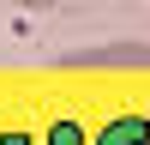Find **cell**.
Returning <instances> with one entry per match:
<instances>
[{
    "label": "cell",
    "instance_id": "3",
    "mask_svg": "<svg viewBox=\"0 0 150 145\" xmlns=\"http://www.w3.org/2000/svg\"><path fill=\"white\" fill-rule=\"evenodd\" d=\"M0 145H30V139H24V133H6V139H0Z\"/></svg>",
    "mask_w": 150,
    "mask_h": 145
},
{
    "label": "cell",
    "instance_id": "1",
    "mask_svg": "<svg viewBox=\"0 0 150 145\" xmlns=\"http://www.w3.org/2000/svg\"><path fill=\"white\" fill-rule=\"evenodd\" d=\"M144 133H150L144 115H120V121H108V127L96 133V145H144Z\"/></svg>",
    "mask_w": 150,
    "mask_h": 145
},
{
    "label": "cell",
    "instance_id": "4",
    "mask_svg": "<svg viewBox=\"0 0 150 145\" xmlns=\"http://www.w3.org/2000/svg\"><path fill=\"white\" fill-rule=\"evenodd\" d=\"M18 6H54V0H18Z\"/></svg>",
    "mask_w": 150,
    "mask_h": 145
},
{
    "label": "cell",
    "instance_id": "2",
    "mask_svg": "<svg viewBox=\"0 0 150 145\" xmlns=\"http://www.w3.org/2000/svg\"><path fill=\"white\" fill-rule=\"evenodd\" d=\"M54 145H84V133H78V121H60V127H54Z\"/></svg>",
    "mask_w": 150,
    "mask_h": 145
}]
</instances>
